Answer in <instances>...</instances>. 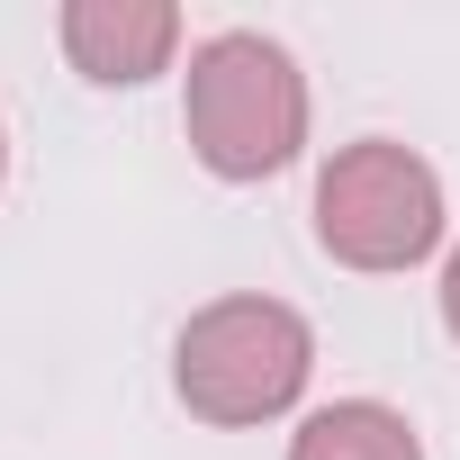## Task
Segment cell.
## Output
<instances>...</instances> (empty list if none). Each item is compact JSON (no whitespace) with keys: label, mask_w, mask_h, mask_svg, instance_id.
Wrapping results in <instances>:
<instances>
[{"label":"cell","mask_w":460,"mask_h":460,"mask_svg":"<svg viewBox=\"0 0 460 460\" xmlns=\"http://www.w3.org/2000/svg\"><path fill=\"white\" fill-rule=\"evenodd\" d=\"M181 127L199 145V163L217 181H271L298 163L307 145V82L289 64V46L226 28L190 55V91H181Z\"/></svg>","instance_id":"cell-1"},{"label":"cell","mask_w":460,"mask_h":460,"mask_svg":"<svg viewBox=\"0 0 460 460\" xmlns=\"http://www.w3.org/2000/svg\"><path fill=\"white\" fill-rule=\"evenodd\" d=\"M307 370H316V334L280 298H217L181 325L172 352V388L199 424H271L298 406Z\"/></svg>","instance_id":"cell-2"},{"label":"cell","mask_w":460,"mask_h":460,"mask_svg":"<svg viewBox=\"0 0 460 460\" xmlns=\"http://www.w3.org/2000/svg\"><path fill=\"white\" fill-rule=\"evenodd\" d=\"M316 244L352 271H406L442 244V181L424 154L361 136L316 172Z\"/></svg>","instance_id":"cell-3"},{"label":"cell","mask_w":460,"mask_h":460,"mask_svg":"<svg viewBox=\"0 0 460 460\" xmlns=\"http://www.w3.org/2000/svg\"><path fill=\"white\" fill-rule=\"evenodd\" d=\"M181 46V10L172 0H64V55L91 82H154Z\"/></svg>","instance_id":"cell-4"},{"label":"cell","mask_w":460,"mask_h":460,"mask_svg":"<svg viewBox=\"0 0 460 460\" xmlns=\"http://www.w3.org/2000/svg\"><path fill=\"white\" fill-rule=\"evenodd\" d=\"M289 460H424L415 424L379 397H343V406H316L289 442Z\"/></svg>","instance_id":"cell-5"},{"label":"cell","mask_w":460,"mask_h":460,"mask_svg":"<svg viewBox=\"0 0 460 460\" xmlns=\"http://www.w3.org/2000/svg\"><path fill=\"white\" fill-rule=\"evenodd\" d=\"M442 325L460 334V253H451V271H442Z\"/></svg>","instance_id":"cell-6"},{"label":"cell","mask_w":460,"mask_h":460,"mask_svg":"<svg viewBox=\"0 0 460 460\" xmlns=\"http://www.w3.org/2000/svg\"><path fill=\"white\" fill-rule=\"evenodd\" d=\"M0 172H10V145H0Z\"/></svg>","instance_id":"cell-7"}]
</instances>
